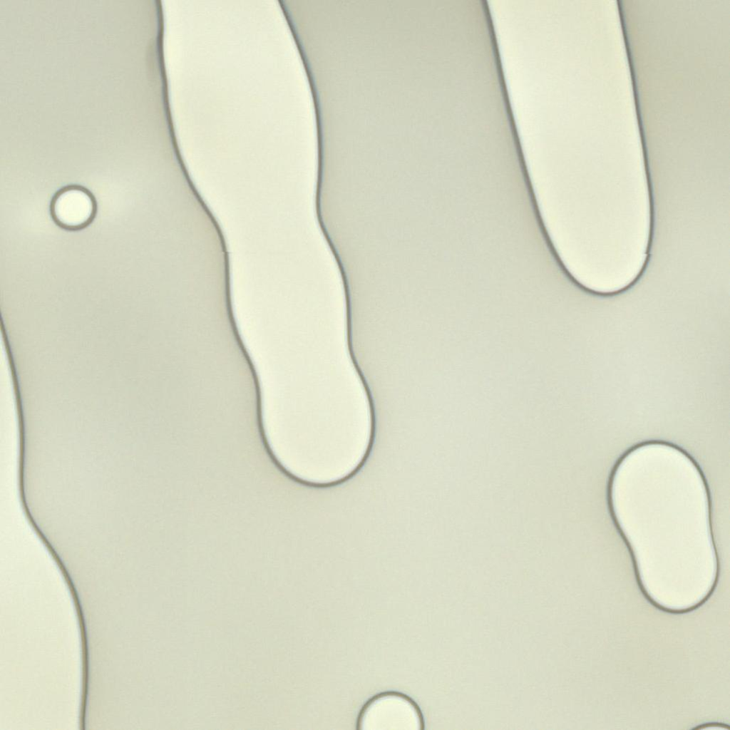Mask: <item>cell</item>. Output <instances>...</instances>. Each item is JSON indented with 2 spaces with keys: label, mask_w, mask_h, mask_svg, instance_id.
<instances>
[{
  "label": "cell",
  "mask_w": 730,
  "mask_h": 730,
  "mask_svg": "<svg viewBox=\"0 0 730 730\" xmlns=\"http://www.w3.org/2000/svg\"><path fill=\"white\" fill-rule=\"evenodd\" d=\"M53 222L67 231L87 227L97 214V202L93 193L79 185L60 188L52 197L49 206Z\"/></svg>",
  "instance_id": "obj_2"
},
{
  "label": "cell",
  "mask_w": 730,
  "mask_h": 730,
  "mask_svg": "<svg viewBox=\"0 0 730 730\" xmlns=\"http://www.w3.org/2000/svg\"><path fill=\"white\" fill-rule=\"evenodd\" d=\"M424 728L422 712L408 696L398 692L379 693L363 706L356 729L360 730H421Z\"/></svg>",
  "instance_id": "obj_1"
}]
</instances>
